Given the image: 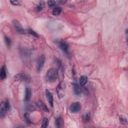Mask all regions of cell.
Here are the masks:
<instances>
[{"label": "cell", "mask_w": 128, "mask_h": 128, "mask_svg": "<svg viewBox=\"0 0 128 128\" xmlns=\"http://www.w3.org/2000/svg\"><path fill=\"white\" fill-rule=\"evenodd\" d=\"M57 71L54 69L51 68L48 70L46 75V79L49 82H54L56 81L58 77Z\"/></svg>", "instance_id": "obj_1"}, {"label": "cell", "mask_w": 128, "mask_h": 128, "mask_svg": "<svg viewBox=\"0 0 128 128\" xmlns=\"http://www.w3.org/2000/svg\"><path fill=\"white\" fill-rule=\"evenodd\" d=\"M58 44L59 48L64 53H68L69 52V46L66 42L64 41H59Z\"/></svg>", "instance_id": "obj_7"}, {"label": "cell", "mask_w": 128, "mask_h": 128, "mask_svg": "<svg viewBox=\"0 0 128 128\" xmlns=\"http://www.w3.org/2000/svg\"><path fill=\"white\" fill-rule=\"evenodd\" d=\"M7 73L5 69V67L4 66L1 69V72H0V79L1 80H4L6 78Z\"/></svg>", "instance_id": "obj_16"}, {"label": "cell", "mask_w": 128, "mask_h": 128, "mask_svg": "<svg viewBox=\"0 0 128 128\" xmlns=\"http://www.w3.org/2000/svg\"><path fill=\"white\" fill-rule=\"evenodd\" d=\"M31 98V90L29 88H26L25 91V101L28 102L30 100Z\"/></svg>", "instance_id": "obj_14"}, {"label": "cell", "mask_w": 128, "mask_h": 128, "mask_svg": "<svg viewBox=\"0 0 128 128\" xmlns=\"http://www.w3.org/2000/svg\"><path fill=\"white\" fill-rule=\"evenodd\" d=\"M24 118H25V120L27 124H31V121H30V119L29 117V114L28 113L25 114Z\"/></svg>", "instance_id": "obj_23"}, {"label": "cell", "mask_w": 128, "mask_h": 128, "mask_svg": "<svg viewBox=\"0 0 128 128\" xmlns=\"http://www.w3.org/2000/svg\"><path fill=\"white\" fill-rule=\"evenodd\" d=\"M62 11V9L61 7H56L53 9L52 11V14L54 16H57L59 15L61 13Z\"/></svg>", "instance_id": "obj_17"}, {"label": "cell", "mask_w": 128, "mask_h": 128, "mask_svg": "<svg viewBox=\"0 0 128 128\" xmlns=\"http://www.w3.org/2000/svg\"><path fill=\"white\" fill-rule=\"evenodd\" d=\"M38 106L42 110H43L44 111L47 112V113H49L50 112V110L49 109V108H48V107L46 105V104L41 100H40L37 104Z\"/></svg>", "instance_id": "obj_10"}, {"label": "cell", "mask_w": 128, "mask_h": 128, "mask_svg": "<svg viewBox=\"0 0 128 128\" xmlns=\"http://www.w3.org/2000/svg\"><path fill=\"white\" fill-rule=\"evenodd\" d=\"M45 60L46 58L45 55H42L39 57L37 63V70L38 72H40L42 70L45 62Z\"/></svg>", "instance_id": "obj_8"}, {"label": "cell", "mask_w": 128, "mask_h": 128, "mask_svg": "<svg viewBox=\"0 0 128 128\" xmlns=\"http://www.w3.org/2000/svg\"><path fill=\"white\" fill-rule=\"evenodd\" d=\"M81 109V105L79 102H75L70 107V111L72 113H77Z\"/></svg>", "instance_id": "obj_5"}, {"label": "cell", "mask_w": 128, "mask_h": 128, "mask_svg": "<svg viewBox=\"0 0 128 128\" xmlns=\"http://www.w3.org/2000/svg\"><path fill=\"white\" fill-rule=\"evenodd\" d=\"M46 97L48 102L49 103L50 105L52 107H54V99L53 95L50 92V91L48 90H46Z\"/></svg>", "instance_id": "obj_9"}, {"label": "cell", "mask_w": 128, "mask_h": 128, "mask_svg": "<svg viewBox=\"0 0 128 128\" xmlns=\"http://www.w3.org/2000/svg\"><path fill=\"white\" fill-rule=\"evenodd\" d=\"M120 121L121 122V123L122 124H123V125H127V123H128V122H127V120L126 119V118L125 117H121L120 118Z\"/></svg>", "instance_id": "obj_24"}, {"label": "cell", "mask_w": 128, "mask_h": 128, "mask_svg": "<svg viewBox=\"0 0 128 128\" xmlns=\"http://www.w3.org/2000/svg\"><path fill=\"white\" fill-rule=\"evenodd\" d=\"M66 88V85L63 82H61L60 83L58 86L56 91L57 93V95L59 99H62L64 97V95H65V90Z\"/></svg>", "instance_id": "obj_3"}, {"label": "cell", "mask_w": 128, "mask_h": 128, "mask_svg": "<svg viewBox=\"0 0 128 128\" xmlns=\"http://www.w3.org/2000/svg\"><path fill=\"white\" fill-rule=\"evenodd\" d=\"M83 121L84 123H88L91 120V113L89 111L86 112L83 115Z\"/></svg>", "instance_id": "obj_12"}, {"label": "cell", "mask_w": 128, "mask_h": 128, "mask_svg": "<svg viewBox=\"0 0 128 128\" xmlns=\"http://www.w3.org/2000/svg\"><path fill=\"white\" fill-rule=\"evenodd\" d=\"M73 86H74V91L75 94L77 95H81V93H82V89H81V87H80V85L76 83V84H74Z\"/></svg>", "instance_id": "obj_11"}, {"label": "cell", "mask_w": 128, "mask_h": 128, "mask_svg": "<svg viewBox=\"0 0 128 128\" xmlns=\"http://www.w3.org/2000/svg\"><path fill=\"white\" fill-rule=\"evenodd\" d=\"M88 78L86 76H82L80 78L79 83L81 86H85L88 82Z\"/></svg>", "instance_id": "obj_13"}, {"label": "cell", "mask_w": 128, "mask_h": 128, "mask_svg": "<svg viewBox=\"0 0 128 128\" xmlns=\"http://www.w3.org/2000/svg\"><path fill=\"white\" fill-rule=\"evenodd\" d=\"M13 25L16 31H17L18 33L21 34H25V30L24 29L22 24L20 22H19L17 20H15L13 21Z\"/></svg>", "instance_id": "obj_4"}, {"label": "cell", "mask_w": 128, "mask_h": 128, "mask_svg": "<svg viewBox=\"0 0 128 128\" xmlns=\"http://www.w3.org/2000/svg\"><path fill=\"white\" fill-rule=\"evenodd\" d=\"M56 4V2L55 1H53V0H50V1H49L48 2V4L50 7H53Z\"/></svg>", "instance_id": "obj_25"}, {"label": "cell", "mask_w": 128, "mask_h": 128, "mask_svg": "<svg viewBox=\"0 0 128 128\" xmlns=\"http://www.w3.org/2000/svg\"><path fill=\"white\" fill-rule=\"evenodd\" d=\"M28 32L29 34H30L31 35L33 36L34 37H38V34L36 33V32H35L34 31H33V30H32L31 29H29V30H28Z\"/></svg>", "instance_id": "obj_21"}, {"label": "cell", "mask_w": 128, "mask_h": 128, "mask_svg": "<svg viewBox=\"0 0 128 128\" xmlns=\"http://www.w3.org/2000/svg\"><path fill=\"white\" fill-rule=\"evenodd\" d=\"M14 80L15 82H18L23 80V81L25 82H28L30 81V78L29 76L23 74H18L15 76L14 78Z\"/></svg>", "instance_id": "obj_6"}, {"label": "cell", "mask_w": 128, "mask_h": 128, "mask_svg": "<svg viewBox=\"0 0 128 128\" xmlns=\"http://www.w3.org/2000/svg\"><path fill=\"white\" fill-rule=\"evenodd\" d=\"M49 119L47 118H44L43 119V121L42 122V128H46L48 127V125H49Z\"/></svg>", "instance_id": "obj_18"}, {"label": "cell", "mask_w": 128, "mask_h": 128, "mask_svg": "<svg viewBox=\"0 0 128 128\" xmlns=\"http://www.w3.org/2000/svg\"><path fill=\"white\" fill-rule=\"evenodd\" d=\"M56 125L58 128H62L64 126V121L63 119L59 117L57 118L56 120Z\"/></svg>", "instance_id": "obj_15"}, {"label": "cell", "mask_w": 128, "mask_h": 128, "mask_svg": "<svg viewBox=\"0 0 128 128\" xmlns=\"http://www.w3.org/2000/svg\"><path fill=\"white\" fill-rule=\"evenodd\" d=\"M10 3L14 6H20L22 4V1H11Z\"/></svg>", "instance_id": "obj_22"}, {"label": "cell", "mask_w": 128, "mask_h": 128, "mask_svg": "<svg viewBox=\"0 0 128 128\" xmlns=\"http://www.w3.org/2000/svg\"><path fill=\"white\" fill-rule=\"evenodd\" d=\"M5 43L6 44V45L8 46V47H10L11 44H12V41H11V39L7 37V36H5Z\"/></svg>", "instance_id": "obj_20"}, {"label": "cell", "mask_w": 128, "mask_h": 128, "mask_svg": "<svg viewBox=\"0 0 128 128\" xmlns=\"http://www.w3.org/2000/svg\"><path fill=\"white\" fill-rule=\"evenodd\" d=\"M10 108V104L8 101H4L1 103L0 106V116L2 118L6 116Z\"/></svg>", "instance_id": "obj_2"}, {"label": "cell", "mask_w": 128, "mask_h": 128, "mask_svg": "<svg viewBox=\"0 0 128 128\" xmlns=\"http://www.w3.org/2000/svg\"><path fill=\"white\" fill-rule=\"evenodd\" d=\"M45 3L44 1H42L41 2H40L38 7H37V10L38 11H41L44 8V7L45 6Z\"/></svg>", "instance_id": "obj_19"}]
</instances>
